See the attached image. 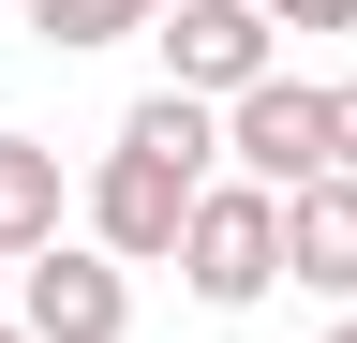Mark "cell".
I'll return each mask as SVG.
<instances>
[{"label": "cell", "mask_w": 357, "mask_h": 343, "mask_svg": "<svg viewBox=\"0 0 357 343\" xmlns=\"http://www.w3.org/2000/svg\"><path fill=\"white\" fill-rule=\"evenodd\" d=\"M328 180H357V75L328 90Z\"/></svg>", "instance_id": "obj_11"}, {"label": "cell", "mask_w": 357, "mask_h": 343, "mask_svg": "<svg viewBox=\"0 0 357 343\" xmlns=\"http://www.w3.org/2000/svg\"><path fill=\"white\" fill-rule=\"evenodd\" d=\"M164 90H194V105H238V90H268L283 75V30L253 15V0H164Z\"/></svg>", "instance_id": "obj_2"}, {"label": "cell", "mask_w": 357, "mask_h": 343, "mask_svg": "<svg viewBox=\"0 0 357 343\" xmlns=\"http://www.w3.org/2000/svg\"><path fill=\"white\" fill-rule=\"evenodd\" d=\"M328 343H357V314H342V328H328Z\"/></svg>", "instance_id": "obj_13"}, {"label": "cell", "mask_w": 357, "mask_h": 343, "mask_svg": "<svg viewBox=\"0 0 357 343\" xmlns=\"http://www.w3.org/2000/svg\"><path fill=\"white\" fill-rule=\"evenodd\" d=\"M268 30H357V0H253Z\"/></svg>", "instance_id": "obj_10"}, {"label": "cell", "mask_w": 357, "mask_h": 343, "mask_svg": "<svg viewBox=\"0 0 357 343\" xmlns=\"http://www.w3.org/2000/svg\"><path fill=\"white\" fill-rule=\"evenodd\" d=\"M223 164H238L253 194L328 180V90H312V75H268V90H238V105H223Z\"/></svg>", "instance_id": "obj_4"}, {"label": "cell", "mask_w": 357, "mask_h": 343, "mask_svg": "<svg viewBox=\"0 0 357 343\" xmlns=\"http://www.w3.org/2000/svg\"><path fill=\"white\" fill-rule=\"evenodd\" d=\"M283 269L312 298H357V180H298L283 194Z\"/></svg>", "instance_id": "obj_6"}, {"label": "cell", "mask_w": 357, "mask_h": 343, "mask_svg": "<svg viewBox=\"0 0 357 343\" xmlns=\"http://www.w3.org/2000/svg\"><path fill=\"white\" fill-rule=\"evenodd\" d=\"M45 239H60V149H45V135H0V254L30 269Z\"/></svg>", "instance_id": "obj_7"}, {"label": "cell", "mask_w": 357, "mask_h": 343, "mask_svg": "<svg viewBox=\"0 0 357 343\" xmlns=\"http://www.w3.org/2000/svg\"><path fill=\"white\" fill-rule=\"evenodd\" d=\"M178 284H194L208 314H253V298L283 284V194L208 180V194H194V224H178Z\"/></svg>", "instance_id": "obj_1"}, {"label": "cell", "mask_w": 357, "mask_h": 343, "mask_svg": "<svg viewBox=\"0 0 357 343\" xmlns=\"http://www.w3.org/2000/svg\"><path fill=\"white\" fill-rule=\"evenodd\" d=\"M119 30H164V0H30V45H119Z\"/></svg>", "instance_id": "obj_9"}, {"label": "cell", "mask_w": 357, "mask_h": 343, "mask_svg": "<svg viewBox=\"0 0 357 343\" xmlns=\"http://www.w3.org/2000/svg\"><path fill=\"white\" fill-rule=\"evenodd\" d=\"M119 149L178 164V180H223V105H194V90H149V105L119 119Z\"/></svg>", "instance_id": "obj_8"}, {"label": "cell", "mask_w": 357, "mask_h": 343, "mask_svg": "<svg viewBox=\"0 0 357 343\" xmlns=\"http://www.w3.org/2000/svg\"><path fill=\"white\" fill-rule=\"evenodd\" d=\"M0 343H30V328H15V314H0Z\"/></svg>", "instance_id": "obj_12"}, {"label": "cell", "mask_w": 357, "mask_h": 343, "mask_svg": "<svg viewBox=\"0 0 357 343\" xmlns=\"http://www.w3.org/2000/svg\"><path fill=\"white\" fill-rule=\"evenodd\" d=\"M208 180H178L149 149H105V180H89V254H119V269H178V224H194Z\"/></svg>", "instance_id": "obj_5"}, {"label": "cell", "mask_w": 357, "mask_h": 343, "mask_svg": "<svg viewBox=\"0 0 357 343\" xmlns=\"http://www.w3.org/2000/svg\"><path fill=\"white\" fill-rule=\"evenodd\" d=\"M15 328L30 343H134V269L89 254V239H45L15 269Z\"/></svg>", "instance_id": "obj_3"}]
</instances>
